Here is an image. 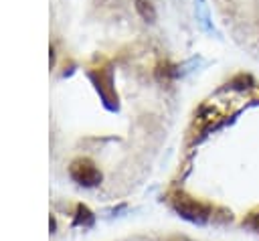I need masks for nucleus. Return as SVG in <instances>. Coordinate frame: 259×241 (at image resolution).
<instances>
[{"label":"nucleus","mask_w":259,"mask_h":241,"mask_svg":"<svg viewBox=\"0 0 259 241\" xmlns=\"http://www.w3.org/2000/svg\"><path fill=\"white\" fill-rule=\"evenodd\" d=\"M172 207H174L184 219L194 221V223H202V221H206L208 215H210V209H208L204 203H200V200H196V198H192V196H188V194H184V192H178V194L172 196Z\"/></svg>","instance_id":"obj_1"},{"label":"nucleus","mask_w":259,"mask_h":241,"mask_svg":"<svg viewBox=\"0 0 259 241\" xmlns=\"http://www.w3.org/2000/svg\"><path fill=\"white\" fill-rule=\"evenodd\" d=\"M69 174H71V178H73L77 184H81V186H95V184L101 182V172H99V168H97L91 160H87V158H77V160H73L71 166H69Z\"/></svg>","instance_id":"obj_2"},{"label":"nucleus","mask_w":259,"mask_h":241,"mask_svg":"<svg viewBox=\"0 0 259 241\" xmlns=\"http://www.w3.org/2000/svg\"><path fill=\"white\" fill-rule=\"evenodd\" d=\"M249 223H251V225H253V227H255V229H257V231H259V213H257V215H253V217H251V221H249Z\"/></svg>","instance_id":"obj_5"},{"label":"nucleus","mask_w":259,"mask_h":241,"mask_svg":"<svg viewBox=\"0 0 259 241\" xmlns=\"http://www.w3.org/2000/svg\"><path fill=\"white\" fill-rule=\"evenodd\" d=\"M136 10L148 22H152L156 18V8H154V2L152 0H136Z\"/></svg>","instance_id":"obj_4"},{"label":"nucleus","mask_w":259,"mask_h":241,"mask_svg":"<svg viewBox=\"0 0 259 241\" xmlns=\"http://www.w3.org/2000/svg\"><path fill=\"white\" fill-rule=\"evenodd\" d=\"M93 77H95V83H97V91L103 95L105 103H107V105H113V89L109 87V85H111V75H109V71H105V73L99 71V77H97V75H93Z\"/></svg>","instance_id":"obj_3"}]
</instances>
